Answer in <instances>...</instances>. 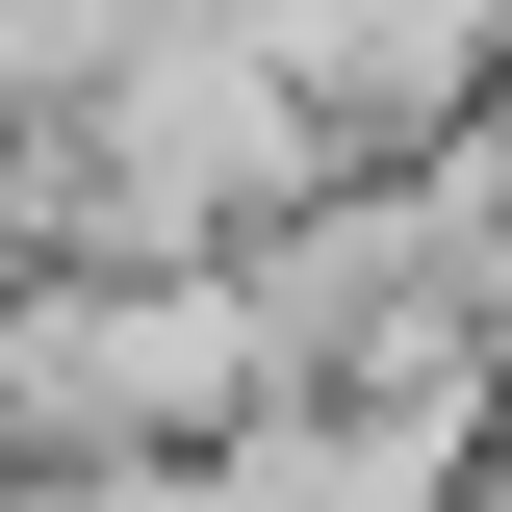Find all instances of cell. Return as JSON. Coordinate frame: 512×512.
<instances>
[{
	"instance_id": "6da1fadb",
	"label": "cell",
	"mask_w": 512,
	"mask_h": 512,
	"mask_svg": "<svg viewBox=\"0 0 512 512\" xmlns=\"http://www.w3.org/2000/svg\"><path fill=\"white\" fill-rule=\"evenodd\" d=\"M0 410H26V461L231 436V410H256L231 256H0Z\"/></svg>"
}]
</instances>
